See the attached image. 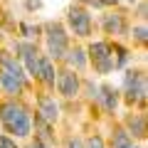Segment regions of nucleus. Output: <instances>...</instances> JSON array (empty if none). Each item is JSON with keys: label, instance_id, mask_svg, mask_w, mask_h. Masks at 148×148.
<instances>
[{"label": "nucleus", "instance_id": "f257e3e1", "mask_svg": "<svg viewBox=\"0 0 148 148\" xmlns=\"http://www.w3.org/2000/svg\"><path fill=\"white\" fill-rule=\"evenodd\" d=\"M0 119L5 123V128L15 136H30V116L27 111L17 104H5L0 109Z\"/></svg>", "mask_w": 148, "mask_h": 148}, {"label": "nucleus", "instance_id": "f03ea898", "mask_svg": "<svg viewBox=\"0 0 148 148\" xmlns=\"http://www.w3.org/2000/svg\"><path fill=\"white\" fill-rule=\"evenodd\" d=\"M47 47H49V54H52L54 59L62 57L64 52H67V35H64L62 25H49L47 27Z\"/></svg>", "mask_w": 148, "mask_h": 148}, {"label": "nucleus", "instance_id": "7ed1b4c3", "mask_svg": "<svg viewBox=\"0 0 148 148\" xmlns=\"http://www.w3.org/2000/svg\"><path fill=\"white\" fill-rule=\"evenodd\" d=\"M126 96L128 101H143L146 99V79L141 72H128L126 74Z\"/></svg>", "mask_w": 148, "mask_h": 148}, {"label": "nucleus", "instance_id": "20e7f679", "mask_svg": "<svg viewBox=\"0 0 148 148\" xmlns=\"http://www.w3.org/2000/svg\"><path fill=\"white\" fill-rule=\"evenodd\" d=\"M89 52H91V59H94V64H96L99 72H109V69L114 67V62H111V49H109L106 42H94Z\"/></svg>", "mask_w": 148, "mask_h": 148}, {"label": "nucleus", "instance_id": "39448f33", "mask_svg": "<svg viewBox=\"0 0 148 148\" xmlns=\"http://www.w3.org/2000/svg\"><path fill=\"white\" fill-rule=\"evenodd\" d=\"M69 25H72L74 35H79V37H86V35L91 32L89 15H86L82 8H72V10H69Z\"/></svg>", "mask_w": 148, "mask_h": 148}, {"label": "nucleus", "instance_id": "423d86ee", "mask_svg": "<svg viewBox=\"0 0 148 148\" xmlns=\"http://www.w3.org/2000/svg\"><path fill=\"white\" fill-rule=\"evenodd\" d=\"M20 57H22V62H25V67H27V72L32 74V77H40V57H37V49H35V45H20Z\"/></svg>", "mask_w": 148, "mask_h": 148}, {"label": "nucleus", "instance_id": "0eeeda50", "mask_svg": "<svg viewBox=\"0 0 148 148\" xmlns=\"http://www.w3.org/2000/svg\"><path fill=\"white\" fill-rule=\"evenodd\" d=\"M37 109H40V114H42V119L45 121H57V114H59V109H57V104H54V99L52 96H47V94H42L40 99H37Z\"/></svg>", "mask_w": 148, "mask_h": 148}, {"label": "nucleus", "instance_id": "6e6552de", "mask_svg": "<svg viewBox=\"0 0 148 148\" xmlns=\"http://www.w3.org/2000/svg\"><path fill=\"white\" fill-rule=\"evenodd\" d=\"M59 89H62V94L67 96V99H72V96L79 91V79H77V74L74 72H62V77H59Z\"/></svg>", "mask_w": 148, "mask_h": 148}, {"label": "nucleus", "instance_id": "1a4fd4ad", "mask_svg": "<svg viewBox=\"0 0 148 148\" xmlns=\"http://www.w3.org/2000/svg\"><path fill=\"white\" fill-rule=\"evenodd\" d=\"M0 84L5 86L8 94H20L22 91V77L8 72V69H3V72H0Z\"/></svg>", "mask_w": 148, "mask_h": 148}, {"label": "nucleus", "instance_id": "9d476101", "mask_svg": "<svg viewBox=\"0 0 148 148\" xmlns=\"http://www.w3.org/2000/svg\"><path fill=\"white\" fill-rule=\"evenodd\" d=\"M99 99H101V104H104V109L106 111H114L116 109V104H119V96H116V89L114 86H101V94H99Z\"/></svg>", "mask_w": 148, "mask_h": 148}, {"label": "nucleus", "instance_id": "9b49d317", "mask_svg": "<svg viewBox=\"0 0 148 148\" xmlns=\"http://www.w3.org/2000/svg\"><path fill=\"white\" fill-rule=\"evenodd\" d=\"M104 30L109 32V35H119V32H123V20H121V15H106V17H104Z\"/></svg>", "mask_w": 148, "mask_h": 148}, {"label": "nucleus", "instance_id": "f8f14e48", "mask_svg": "<svg viewBox=\"0 0 148 148\" xmlns=\"http://www.w3.org/2000/svg\"><path fill=\"white\" fill-rule=\"evenodd\" d=\"M40 77H42V82H45L47 86L54 84V67H52V62H49L47 57L40 59Z\"/></svg>", "mask_w": 148, "mask_h": 148}, {"label": "nucleus", "instance_id": "ddd939ff", "mask_svg": "<svg viewBox=\"0 0 148 148\" xmlns=\"http://www.w3.org/2000/svg\"><path fill=\"white\" fill-rule=\"evenodd\" d=\"M128 128H131V133H133V136H138V138L146 136V123H143V116H141V114L128 116Z\"/></svg>", "mask_w": 148, "mask_h": 148}, {"label": "nucleus", "instance_id": "4468645a", "mask_svg": "<svg viewBox=\"0 0 148 148\" xmlns=\"http://www.w3.org/2000/svg\"><path fill=\"white\" fill-rule=\"evenodd\" d=\"M131 146V133H126L123 128H119L114 133V148H128Z\"/></svg>", "mask_w": 148, "mask_h": 148}, {"label": "nucleus", "instance_id": "2eb2a0df", "mask_svg": "<svg viewBox=\"0 0 148 148\" xmlns=\"http://www.w3.org/2000/svg\"><path fill=\"white\" fill-rule=\"evenodd\" d=\"M69 62H72L77 69H84V64H86V59H84V52H82V49H74V52L69 54Z\"/></svg>", "mask_w": 148, "mask_h": 148}, {"label": "nucleus", "instance_id": "dca6fc26", "mask_svg": "<svg viewBox=\"0 0 148 148\" xmlns=\"http://www.w3.org/2000/svg\"><path fill=\"white\" fill-rule=\"evenodd\" d=\"M86 148H104V141H101L99 136H91L89 141H86Z\"/></svg>", "mask_w": 148, "mask_h": 148}, {"label": "nucleus", "instance_id": "f3484780", "mask_svg": "<svg viewBox=\"0 0 148 148\" xmlns=\"http://www.w3.org/2000/svg\"><path fill=\"white\" fill-rule=\"evenodd\" d=\"M133 35H136V40H138V42H146V27H136V30H133Z\"/></svg>", "mask_w": 148, "mask_h": 148}, {"label": "nucleus", "instance_id": "a211bd4d", "mask_svg": "<svg viewBox=\"0 0 148 148\" xmlns=\"http://www.w3.org/2000/svg\"><path fill=\"white\" fill-rule=\"evenodd\" d=\"M0 148H17L15 141H10L8 136H0Z\"/></svg>", "mask_w": 148, "mask_h": 148}, {"label": "nucleus", "instance_id": "6ab92c4d", "mask_svg": "<svg viewBox=\"0 0 148 148\" xmlns=\"http://www.w3.org/2000/svg\"><path fill=\"white\" fill-rule=\"evenodd\" d=\"M20 30L25 32V37H35V35H37V27H35V30H32L30 25H20Z\"/></svg>", "mask_w": 148, "mask_h": 148}, {"label": "nucleus", "instance_id": "aec40b11", "mask_svg": "<svg viewBox=\"0 0 148 148\" xmlns=\"http://www.w3.org/2000/svg\"><path fill=\"white\" fill-rule=\"evenodd\" d=\"M91 5H96V8H104V5H114L116 0H89Z\"/></svg>", "mask_w": 148, "mask_h": 148}, {"label": "nucleus", "instance_id": "412c9836", "mask_svg": "<svg viewBox=\"0 0 148 148\" xmlns=\"http://www.w3.org/2000/svg\"><path fill=\"white\" fill-rule=\"evenodd\" d=\"M67 148H82V141L79 138H72V141H69V146Z\"/></svg>", "mask_w": 148, "mask_h": 148}, {"label": "nucleus", "instance_id": "4be33fe9", "mask_svg": "<svg viewBox=\"0 0 148 148\" xmlns=\"http://www.w3.org/2000/svg\"><path fill=\"white\" fill-rule=\"evenodd\" d=\"M30 148H45V146H42V143H40V141H35V143H32Z\"/></svg>", "mask_w": 148, "mask_h": 148}, {"label": "nucleus", "instance_id": "5701e85b", "mask_svg": "<svg viewBox=\"0 0 148 148\" xmlns=\"http://www.w3.org/2000/svg\"><path fill=\"white\" fill-rule=\"evenodd\" d=\"M131 3H133V0H131Z\"/></svg>", "mask_w": 148, "mask_h": 148}, {"label": "nucleus", "instance_id": "b1692460", "mask_svg": "<svg viewBox=\"0 0 148 148\" xmlns=\"http://www.w3.org/2000/svg\"><path fill=\"white\" fill-rule=\"evenodd\" d=\"M128 148H131V146H128Z\"/></svg>", "mask_w": 148, "mask_h": 148}]
</instances>
